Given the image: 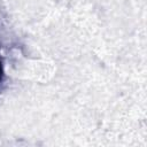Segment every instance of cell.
<instances>
[{
  "label": "cell",
  "instance_id": "cell-1",
  "mask_svg": "<svg viewBox=\"0 0 147 147\" xmlns=\"http://www.w3.org/2000/svg\"><path fill=\"white\" fill-rule=\"evenodd\" d=\"M2 76H3V71H2V64H1V60H0V83L2 80Z\"/></svg>",
  "mask_w": 147,
  "mask_h": 147
}]
</instances>
